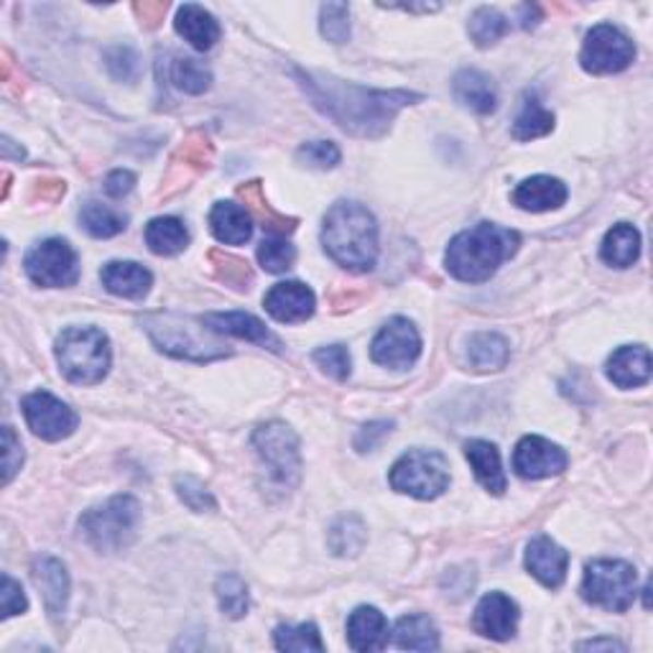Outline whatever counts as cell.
Returning a JSON list of instances; mask_svg holds the SVG:
<instances>
[{
    "label": "cell",
    "instance_id": "obj_22",
    "mask_svg": "<svg viewBox=\"0 0 653 653\" xmlns=\"http://www.w3.org/2000/svg\"><path fill=\"white\" fill-rule=\"evenodd\" d=\"M452 93L462 108L473 110L477 116H490L498 108L496 85L485 72L462 70L452 82Z\"/></svg>",
    "mask_w": 653,
    "mask_h": 653
},
{
    "label": "cell",
    "instance_id": "obj_5",
    "mask_svg": "<svg viewBox=\"0 0 653 653\" xmlns=\"http://www.w3.org/2000/svg\"><path fill=\"white\" fill-rule=\"evenodd\" d=\"M110 340L97 326H70L57 340V360L67 381L100 383L110 370Z\"/></svg>",
    "mask_w": 653,
    "mask_h": 653
},
{
    "label": "cell",
    "instance_id": "obj_53",
    "mask_svg": "<svg viewBox=\"0 0 653 653\" xmlns=\"http://www.w3.org/2000/svg\"><path fill=\"white\" fill-rule=\"evenodd\" d=\"M64 181H59V179H41L39 181V187H36V194L41 197V200H47V202H55V200H59V197L64 194Z\"/></svg>",
    "mask_w": 653,
    "mask_h": 653
},
{
    "label": "cell",
    "instance_id": "obj_13",
    "mask_svg": "<svg viewBox=\"0 0 653 653\" xmlns=\"http://www.w3.org/2000/svg\"><path fill=\"white\" fill-rule=\"evenodd\" d=\"M21 408H24L26 424L32 427L34 435L47 439V442H62L80 427V416L64 401H59L47 391H36L32 396H26Z\"/></svg>",
    "mask_w": 653,
    "mask_h": 653
},
{
    "label": "cell",
    "instance_id": "obj_2",
    "mask_svg": "<svg viewBox=\"0 0 653 653\" xmlns=\"http://www.w3.org/2000/svg\"><path fill=\"white\" fill-rule=\"evenodd\" d=\"M521 235L508 227L480 223L470 230L454 235L444 253V265L458 281L465 284H483L506 261L519 253Z\"/></svg>",
    "mask_w": 653,
    "mask_h": 653
},
{
    "label": "cell",
    "instance_id": "obj_45",
    "mask_svg": "<svg viewBox=\"0 0 653 653\" xmlns=\"http://www.w3.org/2000/svg\"><path fill=\"white\" fill-rule=\"evenodd\" d=\"M177 492H179L181 503H185L189 511L204 513V511H212V508H215V498H212V492L204 488L202 480H197V477H192V475L177 477Z\"/></svg>",
    "mask_w": 653,
    "mask_h": 653
},
{
    "label": "cell",
    "instance_id": "obj_27",
    "mask_svg": "<svg viewBox=\"0 0 653 653\" xmlns=\"http://www.w3.org/2000/svg\"><path fill=\"white\" fill-rule=\"evenodd\" d=\"M465 458L475 470L477 483L488 492H492V496H503L508 483L496 444L483 442V439H473V442L465 444Z\"/></svg>",
    "mask_w": 653,
    "mask_h": 653
},
{
    "label": "cell",
    "instance_id": "obj_39",
    "mask_svg": "<svg viewBox=\"0 0 653 653\" xmlns=\"http://www.w3.org/2000/svg\"><path fill=\"white\" fill-rule=\"evenodd\" d=\"M273 643L278 651H324V641L314 622L301 626H278L273 633Z\"/></svg>",
    "mask_w": 653,
    "mask_h": 653
},
{
    "label": "cell",
    "instance_id": "obj_38",
    "mask_svg": "<svg viewBox=\"0 0 653 653\" xmlns=\"http://www.w3.org/2000/svg\"><path fill=\"white\" fill-rule=\"evenodd\" d=\"M215 592L219 599V610H223L227 618L240 620L246 618L248 607H250V595H248V584L242 582V577L238 574H219L215 582Z\"/></svg>",
    "mask_w": 653,
    "mask_h": 653
},
{
    "label": "cell",
    "instance_id": "obj_10",
    "mask_svg": "<svg viewBox=\"0 0 653 653\" xmlns=\"http://www.w3.org/2000/svg\"><path fill=\"white\" fill-rule=\"evenodd\" d=\"M26 276L34 281L36 286L44 288H62L78 284L80 278V261L78 253L70 242L62 238H49L34 246L26 253L24 261Z\"/></svg>",
    "mask_w": 653,
    "mask_h": 653
},
{
    "label": "cell",
    "instance_id": "obj_34",
    "mask_svg": "<svg viewBox=\"0 0 653 653\" xmlns=\"http://www.w3.org/2000/svg\"><path fill=\"white\" fill-rule=\"evenodd\" d=\"M80 225L93 235V238H116L118 233L126 230L128 217L120 215L118 210L108 207V204L90 200L82 204L80 210Z\"/></svg>",
    "mask_w": 653,
    "mask_h": 653
},
{
    "label": "cell",
    "instance_id": "obj_3",
    "mask_svg": "<svg viewBox=\"0 0 653 653\" xmlns=\"http://www.w3.org/2000/svg\"><path fill=\"white\" fill-rule=\"evenodd\" d=\"M324 250L347 271L366 273L378 261V223L358 202H335L324 215Z\"/></svg>",
    "mask_w": 653,
    "mask_h": 653
},
{
    "label": "cell",
    "instance_id": "obj_31",
    "mask_svg": "<svg viewBox=\"0 0 653 653\" xmlns=\"http://www.w3.org/2000/svg\"><path fill=\"white\" fill-rule=\"evenodd\" d=\"M393 638H396V645L404 651H437L439 649V630L435 620L429 615L414 613L404 615L396 622V630H393Z\"/></svg>",
    "mask_w": 653,
    "mask_h": 653
},
{
    "label": "cell",
    "instance_id": "obj_4",
    "mask_svg": "<svg viewBox=\"0 0 653 653\" xmlns=\"http://www.w3.org/2000/svg\"><path fill=\"white\" fill-rule=\"evenodd\" d=\"M141 324L149 332L151 343L171 358L210 363L230 355L227 345L219 343V335H215L202 319L158 311V314L143 317Z\"/></svg>",
    "mask_w": 653,
    "mask_h": 653
},
{
    "label": "cell",
    "instance_id": "obj_33",
    "mask_svg": "<svg viewBox=\"0 0 653 653\" xmlns=\"http://www.w3.org/2000/svg\"><path fill=\"white\" fill-rule=\"evenodd\" d=\"M554 112L546 110L536 95H526L519 116L513 120V139L515 141H534L551 133Z\"/></svg>",
    "mask_w": 653,
    "mask_h": 653
},
{
    "label": "cell",
    "instance_id": "obj_44",
    "mask_svg": "<svg viewBox=\"0 0 653 653\" xmlns=\"http://www.w3.org/2000/svg\"><path fill=\"white\" fill-rule=\"evenodd\" d=\"M314 363L322 368V373H326L335 381H345L351 376L353 360L351 353H347L345 345H330V347H319L314 353Z\"/></svg>",
    "mask_w": 653,
    "mask_h": 653
},
{
    "label": "cell",
    "instance_id": "obj_32",
    "mask_svg": "<svg viewBox=\"0 0 653 653\" xmlns=\"http://www.w3.org/2000/svg\"><path fill=\"white\" fill-rule=\"evenodd\" d=\"M146 246L156 256H177L189 246V233L177 217H156L146 225Z\"/></svg>",
    "mask_w": 653,
    "mask_h": 653
},
{
    "label": "cell",
    "instance_id": "obj_29",
    "mask_svg": "<svg viewBox=\"0 0 653 653\" xmlns=\"http://www.w3.org/2000/svg\"><path fill=\"white\" fill-rule=\"evenodd\" d=\"M467 360L477 373H490V370H503L511 360V347L508 340L498 332H480L470 340Z\"/></svg>",
    "mask_w": 653,
    "mask_h": 653
},
{
    "label": "cell",
    "instance_id": "obj_18",
    "mask_svg": "<svg viewBox=\"0 0 653 653\" xmlns=\"http://www.w3.org/2000/svg\"><path fill=\"white\" fill-rule=\"evenodd\" d=\"M526 569L544 587L557 590L567 580L569 554L549 536H536L526 549Z\"/></svg>",
    "mask_w": 653,
    "mask_h": 653
},
{
    "label": "cell",
    "instance_id": "obj_16",
    "mask_svg": "<svg viewBox=\"0 0 653 653\" xmlns=\"http://www.w3.org/2000/svg\"><path fill=\"white\" fill-rule=\"evenodd\" d=\"M263 307L276 322L299 324L314 314L317 299L314 292L301 281H284V284H276L265 294Z\"/></svg>",
    "mask_w": 653,
    "mask_h": 653
},
{
    "label": "cell",
    "instance_id": "obj_9",
    "mask_svg": "<svg viewBox=\"0 0 653 653\" xmlns=\"http://www.w3.org/2000/svg\"><path fill=\"white\" fill-rule=\"evenodd\" d=\"M253 444L265 467L271 470V480H276L281 488H294L301 475V454L292 427L281 422L263 424L256 429Z\"/></svg>",
    "mask_w": 653,
    "mask_h": 653
},
{
    "label": "cell",
    "instance_id": "obj_43",
    "mask_svg": "<svg viewBox=\"0 0 653 653\" xmlns=\"http://www.w3.org/2000/svg\"><path fill=\"white\" fill-rule=\"evenodd\" d=\"M296 158L311 169H335L340 164V149L332 141H311L296 151Z\"/></svg>",
    "mask_w": 653,
    "mask_h": 653
},
{
    "label": "cell",
    "instance_id": "obj_7",
    "mask_svg": "<svg viewBox=\"0 0 653 653\" xmlns=\"http://www.w3.org/2000/svg\"><path fill=\"white\" fill-rule=\"evenodd\" d=\"M636 567L620 559H597L584 569L582 597L607 613H626L636 603Z\"/></svg>",
    "mask_w": 653,
    "mask_h": 653
},
{
    "label": "cell",
    "instance_id": "obj_40",
    "mask_svg": "<svg viewBox=\"0 0 653 653\" xmlns=\"http://www.w3.org/2000/svg\"><path fill=\"white\" fill-rule=\"evenodd\" d=\"M319 32L332 44H345L351 39V5L324 3L319 9Z\"/></svg>",
    "mask_w": 653,
    "mask_h": 653
},
{
    "label": "cell",
    "instance_id": "obj_11",
    "mask_svg": "<svg viewBox=\"0 0 653 653\" xmlns=\"http://www.w3.org/2000/svg\"><path fill=\"white\" fill-rule=\"evenodd\" d=\"M636 59V47L618 26L599 24L582 44V70L590 74H618Z\"/></svg>",
    "mask_w": 653,
    "mask_h": 653
},
{
    "label": "cell",
    "instance_id": "obj_51",
    "mask_svg": "<svg viewBox=\"0 0 653 653\" xmlns=\"http://www.w3.org/2000/svg\"><path fill=\"white\" fill-rule=\"evenodd\" d=\"M135 187V174L133 171H126V169H118L108 174V179H105V194L112 197V200H123L126 194H131Z\"/></svg>",
    "mask_w": 653,
    "mask_h": 653
},
{
    "label": "cell",
    "instance_id": "obj_46",
    "mask_svg": "<svg viewBox=\"0 0 653 653\" xmlns=\"http://www.w3.org/2000/svg\"><path fill=\"white\" fill-rule=\"evenodd\" d=\"M105 62H108V72L120 82H135L141 74V59L133 49L128 47H116L105 55Z\"/></svg>",
    "mask_w": 653,
    "mask_h": 653
},
{
    "label": "cell",
    "instance_id": "obj_14",
    "mask_svg": "<svg viewBox=\"0 0 653 653\" xmlns=\"http://www.w3.org/2000/svg\"><path fill=\"white\" fill-rule=\"evenodd\" d=\"M567 462L565 450L544 437H523L513 452V470L523 480H544V477L561 475L567 470Z\"/></svg>",
    "mask_w": 653,
    "mask_h": 653
},
{
    "label": "cell",
    "instance_id": "obj_24",
    "mask_svg": "<svg viewBox=\"0 0 653 653\" xmlns=\"http://www.w3.org/2000/svg\"><path fill=\"white\" fill-rule=\"evenodd\" d=\"M174 28L181 39L192 44L197 51H210L219 41V24L210 11H204L197 3H185L177 11Z\"/></svg>",
    "mask_w": 653,
    "mask_h": 653
},
{
    "label": "cell",
    "instance_id": "obj_23",
    "mask_svg": "<svg viewBox=\"0 0 653 653\" xmlns=\"http://www.w3.org/2000/svg\"><path fill=\"white\" fill-rule=\"evenodd\" d=\"M567 202V187L565 181L554 177H531L521 181L513 192L515 207L526 212H551L559 210Z\"/></svg>",
    "mask_w": 653,
    "mask_h": 653
},
{
    "label": "cell",
    "instance_id": "obj_28",
    "mask_svg": "<svg viewBox=\"0 0 653 653\" xmlns=\"http://www.w3.org/2000/svg\"><path fill=\"white\" fill-rule=\"evenodd\" d=\"M599 256L613 269H630L641 256V233L628 223L613 225V230H607L603 246H599Z\"/></svg>",
    "mask_w": 653,
    "mask_h": 653
},
{
    "label": "cell",
    "instance_id": "obj_48",
    "mask_svg": "<svg viewBox=\"0 0 653 653\" xmlns=\"http://www.w3.org/2000/svg\"><path fill=\"white\" fill-rule=\"evenodd\" d=\"M179 156L185 158L187 166H197V169H207L212 156H215V149H212V143L204 139L202 133H192L189 139L185 141V146L179 149Z\"/></svg>",
    "mask_w": 653,
    "mask_h": 653
},
{
    "label": "cell",
    "instance_id": "obj_36",
    "mask_svg": "<svg viewBox=\"0 0 653 653\" xmlns=\"http://www.w3.org/2000/svg\"><path fill=\"white\" fill-rule=\"evenodd\" d=\"M467 32H470V39L475 41V47L490 49L506 36L508 21L500 11L483 5V9H477L473 16H470Z\"/></svg>",
    "mask_w": 653,
    "mask_h": 653
},
{
    "label": "cell",
    "instance_id": "obj_25",
    "mask_svg": "<svg viewBox=\"0 0 653 653\" xmlns=\"http://www.w3.org/2000/svg\"><path fill=\"white\" fill-rule=\"evenodd\" d=\"M103 286L110 294L123 296V299H143L151 292L154 276L149 269H143L141 263L133 261H112L100 273Z\"/></svg>",
    "mask_w": 653,
    "mask_h": 653
},
{
    "label": "cell",
    "instance_id": "obj_50",
    "mask_svg": "<svg viewBox=\"0 0 653 653\" xmlns=\"http://www.w3.org/2000/svg\"><path fill=\"white\" fill-rule=\"evenodd\" d=\"M0 595H3V605H0V610H3L0 615H3V618L21 615L28 607L24 590H21V584L9 574H3V590H0Z\"/></svg>",
    "mask_w": 653,
    "mask_h": 653
},
{
    "label": "cell",
    "instance_id": "obj_26",
    "mask_svg": "<svg viewBox=\"0 0 653 653\" xmlns=\"http://www.w3.org/2000/svg\"><path fill=\"white\" fill-rule=\"evenodd\" d=\"M210 227L225 246H242L253 235V217L238 202H217L210 212Z\"/></svg>",
    "mask_w": 653,
    "mask_h": 653
},
{
    "label": "cell",
    "instance_id": "obj_30",
    "mask_svg": "<svg viewBox=\"0 0 653 653\" xmlns=\"http://www.w3.org/2000/svg\"><path fill=\"white\" fill-rule=\"evenodd\" d=\"M238 197L246 202V210L250 212V217L258 219L263 230H269L273 235L294 233L296 219L278 215V212L271 207L269 200L263 197L261 181H250V185H246V187H238Z\"/></svg>",
    "mask_w": 653,
    "mask_h": 653
},
{
    "label": "cell",
    "instance_id": "obj_1",
    "mask_svg": "<svg viewBox=\"0 0 653 653\" xmlns=\"http://www.w3.org/2000/svg\"><path fill=\"white\" fill-rule=\"evenodd\" d=\"M294 74L311 105L358 139H381L401 110L422 100V95L406 90H368L330 74L304 70H294Z\"/></svg>",
    "mask_w": 653,
    "mask_h": 653
},
{
    "label": "cell",
    "instance_id": "obj_52",
    "mask_svg": "<svg viewBox=\"0 0 653 653\" xmlns=\"http://www.w3.org/2000/svg\"><path fill=\"white\" fill-rule=\"evenodd\" d=\"M166 9H169L166 3H135L133 5L135 16H139L141 24L149 26V28H156L158 24H162Z\"/></svg>",
    "mask_w": 653,
    "mask_h": 653
},
{
    "label": "cell",
    "instance_id": "obj_42",
    "mask_svg": "<svg viewBox=\"0 0 653 653\" xmlns=\"http://www.w3.org/2000/svg\"><path fill=\"white\" fill-rule=\"evenodd\" d=\"M210 261H212V265H215L217 278L225 281L227 286L240 288L242 292V288H248L250 284H253V271H250V265L246 261H240V258L219 253V250H212Z\"/></svg>",
    "mask_w": 653,
    "mask_h": 653
},
{
    "label": "cell",
    "instance_id": "obj_49",
    "mask_svg": "<svg viewBox=\"0 0 653 653\" xmlns=\"http://www.w3.org/2000/svg\"><path fill=\"white\" fill-rule=\"evenodd\" d=\"M391 429H393V422H370V424H366V427H363L358 435H355V450H358L360 454L373 452L376 447L391 435Z\"/></svg>",
    "mask_w": 653,
    "mask_h": 653
},
{
    "label": "cell",
    "instance_id": "obj_20",
    "mask_svg": "<svg viewBox=\"0 0 653 653\" xmlns=\"http://www.w3.org/2000/svg\"><path fill=\"white\" fill-rule=\"evenodd\" d=\"M347 641L355 651H383L389 645V620L373 605L355 607L347 618Z\"/></svg>",
    "mask_w": 653,
    "mask_h": 653
},
{
    "label": "cell",
    "instance_id": "obj_6",
    "mask_svg": "<svg viewBox=\"0 0 653 653\" xmlns=\"http://www.w3.org/2000/svg\"><path fill=\"white\" fill-rule=\"evenodd\" d=\"M141 521V506L133 496H116L80 519L85 542L97 551H120L133 542Z\"/></svg>",
    "mask_w": 653,
    "mask_h": 653
},
{
    "label": "cell",
    "instance_id": "obj_19",
    "mask_svg": "<svg viewBox=\"0 0 653 653\" xmlns=\"http://www.w3.org/2000/svg\"><path fill=\"white\" fill-rule=\"evenodd\" d=\"M34 584L39 587L44 605L51 618H62L67 610V599H70V574L67 567L55 557H39L32 567Z\"/></svg>",
    "mask_w": 653,
    "mask_h": 653
},
{
    "label": "cell",
    "instance_id": "obj_17",
    "mask_svg": "<svg viewBox=\"0 0 653 653\" xmlns=\"http://www.w3.org/2000/svg\"><path fill=\"white\" fill-rule=\"evenodd\" d=\"M202 322L210 326L215 335H230L246 343L269 347V351H281V340L265 326L261 319L248 314V311H212L204 314Z\"/></svg>",
    "mask_w": 653,
    "mask_h": 653
},
{
    "label": "cell",
    "instance_id": "obj_37",
    "mask_svg": "<svg viewBox=\"0 0 653 653\" xmlns=\"http://www.w3.org/2000/svg\"><path fill=\"white\" fill-rule=\"evenodd\" d=\"M169 78L174 82V87L187 95H202L212 87V72L202 62H197V59H189V57L174 59Z\"/></svg>",
    "mask_w": 653,
    "mask_h": 653
},
{
    "label": "cell",
    "instance_id": "obj_47",
    "mask_svg": "<svg viewBox=\"0 0 653 653\" xmlns=\"http://www.w3.org/2000/svg\"><path fill=\"white\" fill-rule=\"evenodd\" d=\"M24 465V447L11 427H3V483L9 485Z\"/></svg>",
    "mask_w": 653,
    "mask_h": 653
},
{
    "label": "cell",
    "instance_id": "obj_12",
    "mask_svg": "<svg viewBox=\"0 0 653 653\" xmlns=\"http://www.w3.org/2000/svg\"><path fill=\"white\" fill-rule=\"evenodd\" d=\"M422 355V337L416 332L414 322H408L404 317H393L391 322H385L378 332L373 345H370V358L378 366L406 370L412 368Z\"/></svg>",
    "mask_w": 653,
    "mask_h": 653
},
{
    "label": "cell",
    "instance_id": "obj_54",
    "mask_svg": "<svg viewBox=\"0 0 653 653\" xmlns=\"http://www.w3.org/2000/svg\"><path fill=\"white\" fill-rule=\"evenodd\" d=\"M577 649H580V651H599V649H605V651H626V645L618 643V641H613V638H597V641L580 643V645H577Z\"/></svg>",
    "mask_w": 653,
    "mask_h": 653
},
{
    "label": "cell",
    "instance_id": "obj_41",
    "mask_svg": "<svg viewBox=\"0 0 653 653\" xmlns=\"http://www.w3.org/2000/svg\"><path fill=\"white\" fill-rule=\"evenodd\" d=\"M296 261V248L284 238H265L258 246V263L269 273H284Z\"/></svg>",
    "mask_w": 653,
    "mask_h": 653
},
{
    "label": "cell",
    "instance_id": "obj_21",
    "mask_svg": "<svg viewBox=\"0 0 653 653\" xmlns=\"http://www.w3.org/2000/svg\"><path fill=\"white\" fill-rule=\"evenodd\" d=\"M607 378L618 389H638L651 378V353L643 345L618 347L607 360Z\"/></svg>",
    "mask_w": 653,
    "mask_h": 653
},
{
    "label": "cell",
    "instance_id": "obj_8",
    "mask_svg": "<svg viewBox=\"0 0 653 653\" xmlns=\"http://www.w3.org/2000/svg\"><path fill=\"white\" fill-rule=\"evenodd\" d=\"M391 488L419 500H435L450 488V462L437 450H412L391 467Z\"/></svg>",
    "mask_w": 653,
    "mask_h": 653
},
{
    "label": "cell",
    "instance_id": "obj_15",
    "mask_svg": "<svg viewBox=\"0 0 653 653\" xmlns=\"http://www.w3.org/2000/svg\"><path fill=\"white\" fill-rule=\"evenodd\" d=\"M519 605L511 597L503 592H490L475 607L473 628L475 633L490 638V641H511L519 628Z\"/></svg>",
    "mask_w": 653,
    "mask_h": 653
},
{
    "label": "cell",
    "instance_id": "obj_35",
    "mask_svg": "<svg viewBox=\"0 0 653 653\" xmlns=\"http://www.w3.org/2000/svg\"><path fill=\"white\" fill-rule=\"evenodd\" d=\"M366 523H363L358 515H343V519L332 523L326 542H330V549L335 551L337 557H355V554L366 546Z\"/></svg>",
    "mask_w": 653,
    "mask_h": 653
}]
</instances>
